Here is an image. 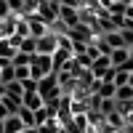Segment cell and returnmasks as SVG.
<instances>
[{"label":"cell","mask_w":133,"mask_h":133,"mask_svg":"<svg viewBox=\"0 0 133 133\" xmlns=\"http://www.w3.org/2000/svg\"><path fill=\"white\" fill-rule=\"evenodd\" d=\"M48 75H56V72H53V59L43 56V53H35L32 61H29V77L40 83L43 77H48Z\"/></svg>","instance_id":"obj_1"},{"label":"cell","mask_w":133,"mask_h":133,"mask_svg":"<svg viewBox=\"0 0 133 133\" xmlns=\"http://www.w3.org/2000/svg\"><path fill=\"white\" fill-rule=\"evenodd\" d=\"M35 40H37V53H43V56H53V51L59 48V35H53V32L35 37Z\"/></svg>","instance_id":"obj_2"},{"label":"cell","mask_w":133,"mask_h":133,"mask_svg":"<svg viewBox=\"0 0 133 133\" xmlns=\"http://www.w3.org/2000/svg\"><path fill=\"white\" fill-rule=\"evenodd\" d=\"M35 14H37V16L45 21L48 27H51L53 21L59 19V5H56V3H48V0H45V3H40V5H37V11H35Z\"/></svg>","instance_id":"obj_3"},{"label":"cell","mask_w":133,"mask_h":133,"mask_svg":"<svg viewBox=\"0 0 133 133\" xmlns=\"http://www.w3.org/2000/svg\"><path fill=\"white\" fill-rule=\"evenodd\" d=\"M109 69H112V59H109V56H98L91 64V75L96 77V80H104V77L109 75Z\"/></svg>","instance_id":"obj_4"},{"label":"cell","mask_w":133,"mask_h":133,"mask_svg":"<svg viewBox=\"0 0 133 133\" xmlns=\"http://www.w3.org/2000/svg\"><path fill=\"white\" fill-rule=\"evenodd\" d=\"M59 19L64 21L66 27H77V24H80V8H72V5H59Z\"/></svg>","instance_id":"obj_5"},{"label":"cell","mask_w":133,"mask_h":133,"mask_svg":"<svg viewBox=\"0 0 133 133\" xmlns=\"http://www.w3.org/2000/svg\"><path fill=\"white\" fill-rule=\"evenodd\" d=\"M21 107H27V109H32V112H37L40 107H45V101H43V96H40L37 91H32V93H24Z\"/></svg>","instance_id":"obj_6"},{"label":"cell","mask_w":133,"mask_h":133,"mask_svg":"<svg viewBox=\"0 0 133 133\" xmlns=\"http://www.w3.org/2000/svg\"><path fill=\"white\" fill-rule=\"evenodd\" d=\"M3 133H24V123L19 115H11L3 120Z\"/></svg>","instance_id":"obj_7"},{"label":"cell","mask_w":133,"mask_h":133,"mask_svg":"<svg viewBox=\"0 0 133 133\" xmlns=\"http://www.w3.org/2000/svg\"><path fill=\"white\" fill-rule=\"evenodd\" d=\"M115 101L117 104H130L133 101V85H120L115 91Z\"/></svg>","instance_id":"obj_8"},{"label":"cell","mask_w":133,"mask_h":133,"mask_svg":"<svg viewBox=\"0 0 133 133\" xmlns=\"http://www.w3.org/2000/svg\"><path fill=\"white\" fill-rule=\"evenodd\" d=\"M109 59H112V66H117V69H120V66L130 59V53H128V48H115L112 53H109Z\"/></svg>","instance_id":"obj_9"},{"label":"cell","mask_w":133,"mask_h":133,"mask_svg":"<svg viewBox=\"0 0 133 133\" xmlns=\"http://www.w3.org/2000/svg\"><path fill=\"white\" fill-rule=\"evenodd\" d=\"M115 83H109V80H101L98 83V91H96V96H101V98H115Z\"/></svg>","instance_id":"obj_10"},{"label":"cell","mask_w":133,"mask_h":133,"mask_svg":"<svg viewBox=\"0 0 133 133\" xmlns=\"http://www.w3.org/2000/svg\"><path fill=\"white\" fill-rule=\"evenodd\" d=\"M3 96H14V98H24V85H21L19 80L14 83H5V93Z\"/></svg>","instance_id":"obj_11"},{"label":"cell","mask_w":133,"mask_h":133,"mask_svg":"<svg viewBox=\"0 0 133 133\" xmlns=\"http://www.w3.org/2000/svg\"><path fill=\"white\" fill-rule=\"evenodd\" d=\"M19 117H21V123H24V130H27V128H37V123H35V112H32V109L21 107V109H19Z\"/></svg>","instance_id":"obj_12"},{"label":"cell","mask_w":133,"mask_h":133,"mask_svg":"<svg viewBox=\"0 0 133 133\" xmlns=\"http://www.w3.org/2000/svg\"><path fill=\"white\" fill-rule=\"evenodd\" d=\"M0 101H3V107L8 109L11 115H19V109H21V98H14V96H3Z\"/></svg>","instance_id":"obj_13"},{"label":"cell","mask_w":133,"mask_h":133,"mask_svg":"<svg viewBox=\"0 0 133 133\" xmlns=\"http://www.w3.org/2000/svg\"><path fill=\"white\" fill-rule=\"evenodd\" d=\"M19 51H21V53H29V56H32V53H37V40H35V37H24V40H21V45H19Z\"/></svg>","instance_id":"obj_14"},{"label":"cell","mask_w":133,"mask_h":133,"mask_svg":"<svg viewBox=\"0 0 133 133\" xmlns=\"http://www.w3.org/2000/svg\"><path fill=\"white\" fill-rule=\"evenodd\" d=\"M128 80H130V72H125V69H117V66H115V77H112L115 88H120V85H128Z\"/></svg>","instance_id":"obj_15"},{"label":"cell","mask_w":133,"mask_h":133,"mask_svg":"<svg viewBox=\"0 0 133 133\" xmlns=\"http://www.w3.org/2000/svg\"><path fill=\"white\" fill-rule=\"evenodd\" d=\"M37 128H40V133H61V125H59L56 117L48 120V123H43V125H37Z\"/></svg>","instance_id":"obj_16"},{"label":"cell","mask_w":133,"mask_h":133,"mask_svg":"<svg viewBox=\"0 0 133 133\" xmlns=\"http://www.w3.org/2000/svg\"><path fill=\"white\" fill-rule=\"evenodd\" d=\"M14 72H16V80H19V83L29 80V66H14Z\"/></svg>","instance_id":"obj_17"},{"label":"cell","mask_w":133,"mask_h":133,"mask_svg":"<svg viewBox=\"0 0 133 133\" xmlns=\"http://www.w3.org/2000/svg\"><path fill=\"white\" fill-rule=\"evenodd\" d=\"M0 16H11V8H8V0H0Z\"/></svg>","instance_id":"obj_18"},{"label":"cell","mask_w":133,"mask_h":133,"mask_svg":"<svg viewBox=\"0 0 133 133\" xmlns=\"http://www.w3.org/2000/svg\"><path fill=\"white\" fill-rule=\"evenodd\" d=\"M61 5H72V8H80L83 0H61Z\"/></svg>","instance_id":"obj_19"},{"label":"cell","mask_w":133,"mask_h":133,"mask_svg":"<svg viewBox=\"0 0 133 133\" xmlns=\"http://www.w3.org/2000/svg\"><path fill=\"white\" fill-rule=\"evenodd\" d=\"M125 19H133V5H128V8H125Z\"/></svg>","instance_id":"obj_20"},{"label":"cell","mask_w":133,"mask_h":133,"mask_svg":"<svg viewBox=\"0 0 133 133\" xmlns=\"http://www.w3.org/2000/svg\"><path fill=\"white\" fill-rule=\"evenodd\" d=\"M24 133H40V128H27Z\"/></svg>","instance_id":"obj_21"},{"label":"cell","mask_w":133,"mask_h":133,"mask_svg":"<svg viewBox=\"0 0 133 133\" xmlns=\"http://www.w3.org/2000/svg\"><path fill=\"white\" fill-rule=\"evenodd\" d=\"M0 24H3V16H0Z\"/></svg>","instance_id":"obj_22"},{"label":"cell","mask_w":133,"mask_h":133,"mask_svg":"<svg viewBox=\"0 0 133 133\" xmlns=\"http://www.w3.org/2000/svg\"><path fill=\"white\" fill-rule=\"evenodd\" d=\"M0 98H3V93H0Z\"/></svg>","instance_id":"obj_23"},{"label":"cell","mask_w":133,"mask_h":133,"mask_svg":"<svg viewBox=\"0 0 133 133\" xmlns=\"http://www.w3.org/2000/svg\"><path fill=\"white\" fill-rule=\"evenodd\" d=\"M61 133H64V130H61Z\"/></svg>","instance_id":"obj_24"}]
</instances>
